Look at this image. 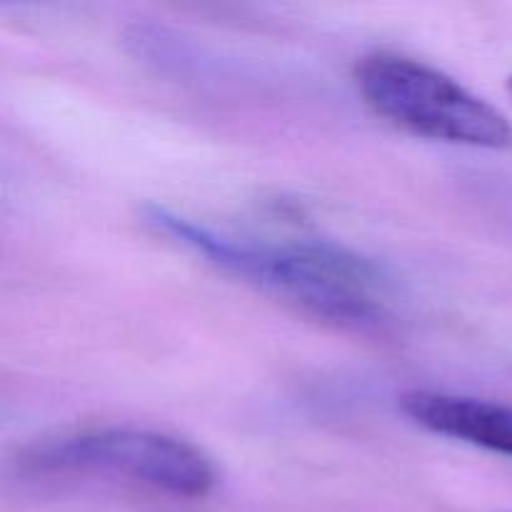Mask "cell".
I'll use <instances>...</instances> for the list:
<instances>
[{
	"label": "cell",
	"instance_id": "obj_2",
	"mask_svg": "<svg viewBox=\"0 0 512 512\" xmlns=\"http://www.w3.org/2000/svg\"><path fill=\"white\" fill-rule=\"evenodd\" d=\"M355 85L373 113L420 138L485 150L512 145L510 120L495 105L423 60L365 55Z\"/></svg>",
	"mask_w": 512,
	"mask_h": 512
},
{
	"label": "cell",
	"instance_id": "obj_5",
	"mask_svg": "<svg viewBox=\"0 0 512 512\" xmlns=\"http://www.w3.org/2000/svg\"><path fill=\"white\" fill-rule=\"evenodd\" d=\"M508 93L512 95V75H510V80H508Z\"/></svg>",
	"mask_w": 512,
	"mask_h": 512
},
{
	"label": "cell",
	"instance_id": "obj_4",
	"mask_svg": "<svg viewBox=\"0 0 512 512\" xmlns=\"http://www.w3.org/2000/svg\"><path fill=\"white\" fill-rule=\"evenodd\" d=\"M400 410L420 428L512 458V405L440 390H410Z\"/></svg>",
	"mask_w": 512,
	"mask_h": 512
},
{
	"label": "cell",
	"instance_id": "obj_3",
	"mask_svg": "<svg viewBox=\"0 0 512 512\" xmlns=\"http://www.w3.org/2000/svg\"><path fill=\"white\" fill-rule=\"evenodd\" d=\"M25 465L40 473L113 475L175 498H203L215 488V465L203 450L145 428H90L48 438L25 453Z\"/></svg>",
	"mask_w": 512,
	"mask_h": 512
},
{
	"label": "cell",
	"instance_id": "obj_1",
	"mask_svg": "<svg viewBox=\"0 0 512 512\" xmlns=\"http://www.w3.org/2000/svg\"><path fill=\"white\" fill-rule=\"evenodd\" d=\"M145 218L158 233L208 258L263 293L343 328H378L388 320V280L363 255L318 238H238L150 205Z\"/></svg>",
	"mask_w": 512,
	"mask_h": 512
}]
</instances>
